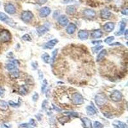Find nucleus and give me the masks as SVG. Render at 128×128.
Wrapping results in <instances>:
<instances>
[{
  "label": "nucleus",
  "instance_id": "obj_13",
  "mask_svg": "<svg viewBox=\"0 0 128 128\" xmlns=\"http://www.w3.org/2000/svg\"><path fill=\"white\" fill-rule=\"evenodd\" d=\"M103 28H104V30H105L106 32H112L113 30H114V28H115L114 23H111V22L106 23L105 25L103 26Z\"/></svg>",
  "mask_w": 128,
  "mask_h": 128
},
{
  "label": "nucleus",
  "instance_id": "obj_33",
  "mask_svg": "<svg viewBox=\"0 0 128 128\" xmlns=\"http://www.w3.org/2000/svg\"><path fill=\"white\" fill-rule=\"evenodd\" d=\"M68 120V119L67 117H63L59 119V122L61 123V124H64L65 122H67Z\"/></svg>",
  "mask_w": 128,
  "mask_h": 128
},
{
  "label": "nucleus",
  "instance_id": "obj_24",
  "mask_svg": "<svg viewBox=\"0 0 128 128\" xmlns=\"http://www.w3.org/2000/svg\"><path fill=\"white\" fill-rule=\"evenodd\" d=\"M9 109V105L7 102L0 100V110L2 111H6Z\"/></svg>",
  "mask_w": 128,
  "mask_h": 128
},
{
  "label": "nucleus",
  "instance_id": "obj_19",
  "mask_svg": "<svg viewBox=\"0 0 128 128\" xmlns=\"http://www.w3.org/2000/svg\"><path fill=\"white\" fill-rule=\"evenodd\" d=\"M76 30V26L74 24H73V23H71V24H70V25L67 26L66 31H67V34H70H70H74V32H75Z\"/></svg>",
  "mask_w": 128,
  "mask_h": 128
},
{
  "label": "nucleus",
  "instance_id": "obj_29",
  "mask_svg": "<svg viewBox=\"0 0 128 128\" xmlns=\"http://www.w3.org/2000/svg\"><path fill=\"white\" fill-rule=\"evenodd\" d=\"M19 76V73L17 71H13L12 73L10 74V77L13 79H16V78H17Z\"/></svg>",
  "mask_w": 128,
  "mask_h": 128
},
{
  "label": "nucleus",
  "instance_id": "obj_39",
  "mask_svg": "<svg viewBox=\"0 0 128 128\" xmlns=\"http://www.w3.org/2000/svg\"><path fill=\"white\" fill-rule=\"evenodd\" d=\"M32 99H33L34 101H37L39 99V94H38V93L34 94V95H33V97H32Z\"/></svg>",
  "mask_w": 128,
  "mask_h": 128
},
{
  "label": "nucleus",
  "instance_id": "obj_34",
  "mask_svg": "<svg viewBox=\"0 0 128 128\" xmlns=\"http://www.w3.org/2000/svg\"><path fill=\"white\" fill-rule=\"evenodd\" d=\"M103 48V46H97V47H95L92 48V51H93L94 53H97L98 52L99 50H101V49Z\"/></svg>",
  "mask_w": 128,
  "mask_h": 128
},
{
  "label": "nucleus",
  "instance_id": "obj_2",
  "mask_svg": "<svg viewBox=\"0 0 128 128\" xmlns=\"http://www.w3.org/2000/svg\"><path fill=\"white\" fill-rule=\"evenodd\" d=\"M11 40V34L9 31L3 30L0 32V41L3 42H9Z\"/></svg>",
  "mask_w": 128,
  "mask_h": 128
},
{
  "label": "nucleus",
  "instance_id": "obj_32",
  "mask_svg": "<svg viewBox=\"0 0 128 128\" xmlns=\"http://www.w3.org/2000/svg\"><path fill=\"white\" fill-rule=\"evenodd\" d=\"M64 114L67 115V116H72V117H78V113L76 112H71V111H67L64 112Z\"/></svg>",
  "mask_w": 128,
  "mask_h": 128
},
{
  "label": "nucleus",
  "instance_id": "obj_31",
  "mask_svg": "<svg viewBox=\"0 0 128 128\" xmlns=\"http://www.w3.org/2000/svg\"><path fill=\"white\" fill-rule=\"evenodd\" d=\"M47 80L44 79L43 81V83H42V93H44L45 90H46V87H47Z\"/></svg>",
  "mask_w": 128,
  "mask_h": 128
},
{
  "label": "nucleus",
  "instance_id": "obj_10",
  "mask_svg": "<svg viewBox=\"0 0 128 128\" xmlns=\"http://www.w3.org/2000/svg\"><path fill=\"white\" fill-rule=\"evenodd\" d=\"M49 30V26L48 25H44L39 26L37 28V33L39 34V35H43L47 32Z\"/></svg>",
  "mask_w": 128,
  "mask_h": 128
},
{
  "label": "nucleus",
  "instance_id": "obj_22",
  "mask_svg": "<svg viewBox=\"0 0 128 128\" xmlns=\"http://www.w3.org/2000/svg\"><path fill=\"white\" fill-rule=\"evenodd\" d=\"M107 54V51L105 49H103L101 51L100 53H99L97 56V61H100L101 60H102V59H104V58L105 57V56Z\"/></svg>",
  "mask_w": 128,
  "mask_h": 128
},
{
  "label": "nucleus",
  "instance_id": "obj_35",
  "mask_svg": "<svg viewBox=\"0 0 128 128\" xmlns=\"http://www.w3.org/2000/svg\"><path fill=\"white\" fill-rule=\"evenodd\" d=\"M113 40H114V37H113V36H110V37H107V38L105 39L104 42H105L106 44H110V43H111V42H112Z\"/></svg>",
  "mask_w": 128,
  "mask_h": 128
},
{
  "label": "nucleus",
  "instance_id": "obj_12",
  "mask_svg": "<svg viewBox=\"0 0 128 128\" xmlns=\"http://www.w3.org/2000/svg\"><path fill=\"white\" fill-rule=\"evenodd\" d=\"M58 23L60 24L62 26H65L68 25V19L67 17L64 15L60 16L58 18Z\"/></svg>",
  "mask_w": 128,
  "mask_h": 128
},
{
  "label": "nucleus",
  "instance_id": "obj_16",
  "mask_svg": "<svg viewBox=\"0 0 128 128\" xmlns=\"http://www.w3.org/2000/svg\"><path fill=\"white\" fill-rule=\"evenodd\" d=\"M88 37V33L86 30H80L78 32V37L81 40H86Z\"/></svg>",
  "mask_w": 128,
  "mask_h": 128
},
{
  "label": "nucleus",
  "instance_id": "obj_8",
  "mask_svg": "<svg viewBox=\"0 0 128 128\" xmlns=\"http://www.w3.org/2000/svg\"><path fill=\"white\" fill-rule=\"evenodd\" d=\"M19 64L17 60H12V61H10V63H8L6 66L7 68L10 71H16V69H17V66Z\"/></svg>",
  "mask_w": 128,
  "mask_h": 128
},
{
  "label": "nucleus",
  "instance_id": "obj_40",
  "mask_svg": "<svg viewBox=\"0 0 128 128\" xmlns=\"http://www.w3.org/2000/svg\"><path fill=\"white\" fill-rule=\"evenodd\" d=\"M104 117L109 118V119H112V118H113V116L111 114H110V113H104Z\"/></svg>",
  "mask_w": 128,
  "mask_h": 128
},
{
  "label": "nucleus",
  "instance_id": "obj_18",
  "mask_svg": "<svg viewBox=\"0 0 128 128\" xmlns=\"http://www.w3.org/2000/svg\"><path fill=\"white\" fill-rule=\"evenodd\" d=\"M111 12L106 9H104L102 10L101 12V17L103 19H109V17L111 16Z\"/></svg>",
  "mask_w": 128,
  "mask_h": 128
},
{
  "label": "nucleus",
  "instance_id": "obj_23",
  "mask_svg": "<svg viewBox=\"0 0 128 128\" xmlns=\"http://www.w3.org/2000/svg\"><path fill=\"white\" fill-rule=\"evenodd\" d=\"M126 23H125L124 21H122L121 23H120V30L119 32H117L115 34L116 35H121L124 34V32L125 28H126Z\"/></svg>",
  "mask_w": 128,
  "mask_h": 128
},
{
  "label": "nucleus",
  "instance_id": "obj_4",
  "mask_svg": "<svg viewBox=\"0 0 128 128\" xmlns=\"http://www.w3.org/2000/svg\"><path fill=\"white\" fill-rule=\"evenodd\" d=\"M34 17V15L30 11H25L21 14V19L25 23H29Z\"/></svg>",
  "mask_w": 128,
  "mask_h": 128
},
{
  "label": "nucleus",
  "instance_id": "obj_48",
  "mask_svg": "<svg viewBox=\"0 0 128 128\" xmlns=\"http://www.w3.org/2000/svg\"><path fill=\"white\" fill-rule=\"evenodd\" d=\"M39 79H41L43 78V74H42V72L41 71V70H39Z\"/></svg>",
  "mask_w": 128,
  "mask_h": 128
},
{
  "label": "nucleus",
  "instance_id": "obj_44",
  "mask_svg": "<svg viewBox=\"0 0 128 128\" xmlns=\"http://www.w3.org/2000/svg\"><path fill=\"white\" fill-rule=\"evenodd\" d=\"M4 93H5V89L3 88L0 87V96H3Z\"/></svg>",
  "mask_w": 128,
  "mask_h": 128
},
{
  "label": "nucleus",
  "instance_id": "obj_42",
  "mask_svg": "<svg viewBox=\"0 0 128 128\" xmlns=\"http://www.w3.org/2000/svg\"><path fill=\"white\" fill-rule=\"evenodd\" d=\"M72 2H76L74 0H64L62 1V3L64 4L66 3H72Z\"/></svg>",
  "mask_w": 128,
  "mask_h": 128
},
{
  "label": "nucleus",
  "instance_id": "obj_20",
  "mask_svg": "<svg viewBox=\"0 0 128 128\" xmlns=\"http://www.w3.org/2000/svg\"><path fill=\"white\" fill-rule=\"evenodd\" d=\"M86 113L90 116L94 115L97 113L95 108L94 106H88L86 108Z\"/></svg>",
  "mask_w": 128,
  "mask_h": 128
},
{
  "label": "nucleus",
  "instance_id": "obj_6",
  "mask_svg": "<svg viewBox=\"0 0 128 128\" xmlns=\"http://www.w3.org/2000/svg\"><path fill=\"white\" fill-rule=\"evenodd\" d=\"M111 99L114 102L120 101L122 99V94L119 90H114L111 94Z\"/></svg>",
  "mask_w": 128,
  "mask_h": 128
},
{
  "label": "nucleus",
  "instance_id": "obj_50",
  "mask_svg": "<svg viewBox=\"0 0 128 128\" xmlns=\"http://www.w3.org/2000/svg\"><path fill=\"white\" fill-rule=\"evenodd\" d=\"M53 108H54V110H55L56 111H61V110L58 108V107H56V106H54V104H53Z\"/></svg>",
  "mask_w": 128,
  "mask_h": 128
},
{
  "label": "nucleus",
  "instance_id": "obj_7",
  "mask_svg": "<svg viewBox=\"0 0 128 128\" xmlns=\"http://www.w3.org/2000/svg\"><path fill=\"white\" fill-rule=\"evenodd\" d=\"M5 10L7 13L9 14H14L16 12V7L12 3H7L5 5Z\"/></svg>",
  "mask_w": 128,
  "mask_h": 128
},
{
  "label": "nucleus",
  "instance_id": "obj_17",
  "mask_svg": "<svg viewBox=\"0 0 128 128\" xmlns=\"http://www.w3.org/2000/svg\"><path fill=\"white\" fill-rule=\"evenodd\" d=\"M81 121H82L84 128H92V122L91 120L86 117H83L81 119Z\"/></svg>",
  "mask_w": 128,
  "mask_h": 128
},
{
  "label": "nucleus",
  "instance_id": "obj_45",
  "mask_svg": "<svg viewBox=\"0 0 128 128\" xmlns=\"http://www.w3.org/2000/svg\"><path fill=\"white\" fill-rule=\"evenodd\" d=\"M47 0H37V2L38 3L40 4V5H42V4H44L45 3H46Z\"/></svg>",
  "mask_w": 128,
  "mask_h": 128
},
{
  "label": "nucleus",
  "instance_id": "obj_5",
  "mask_svg": "<svg viewBox=\"0 0 128 128\" xmlns=\"http://www.w3.org/2000/svg\"><path fill=\"white\" fill-rule=\"evenodd\" d=\"M0 20L1 21H3L7 23V25H10L11 26H14L16 25V23H14L12 20L10 19L3 12H0Z\"/></svg>",
  "mask_w": 128,
  "mask_h": 128
},
{
  "label": "nucleus",
  "instance_id": "obj_30",
  "mask_svg": "<svg viewBox=\"0 0 128 128\" xmlns=\"http://www.w3.org/2000/svg\"><path fill=\"white\" fill-rule=\"evenodd\" d=\"M103 128V125L99 122L95 121L94 123V128Z\"/></svg>",
  "mask_w": 128,
  "mask_h": 128
},
{
  "label": "nucleus",
  "instance_id": "obj_11",
  "mask_svg": "<svg viewBox=\"0 0 128 128\" xmlns=\"http://www.w3.org/2000/svg\"><path fill=\"white\" fill-rule=\"evenodd\" d=\"M58 40L57 39H53L51 41H49V42H47L46 44H45V45L44 46V49H52L54 46H56V44L58 43Z\"/></svg>",
  "mask_w": 128,
  "mask_h": 128
},
{
  "label": "nucleus",
  "instance_id": "obj_47",
  "mask_svg": "<svg viewBox=\"0 0 128 128\" xmlns=\"http://www.w3.org/2000/svg\"><path fill=\"white\" fill-rule=\"evenodd\" d=\"M102 42V41H94L92 42V44H99Z\"/></svg>",
  "mask_w": 128,
  "mask_h": 128
},
{
  "label": "nucleus",
  "instance_id": "obj_1",
  "mask_svg": "<svg viewBox=\"0 0 128 128\" xmlns=\"http://www.w3.org/2000/svg\"><path fill=\"white\" fill-rule=\"evenodd\" d=\"M107 101L108 99L106 98V97L104 94H99L95 97V102L99 107H101V106L104 105L107 102Z\"/></svg>",
  "mask_w": 128,
  "mask_h": 128
},
{
  "label": "nucleus",
  "instance_id": "obj_49",
  "mask_svg": "<svg viewBox=\"0 0 128 128\" xmlns=\"http://www.w3.org/2000/svg\"><path fill=\"white\" fill-rule=\"evenodd\" d=\"M110 46H121V44L120 42H115V43H113V44H110Z\"/></svg>",
  "mask_w": 128,
  "mask_h": 128
},
{
  "label": "nucleus",
  "instance_id": "obj_38",
  "mask_svg": "<svg viewBox=\"0 0 128 128\" xmlns=\"http://www.w3.org/2000/svg\"><path fill=\"white\" fill-rule=\"evenodd\" d=\"M20 127L23 128H34L30 124H22L20 125Z\"/></svg>",
  "mask_w": 128,
  "mask_h": 128
},
{
  "label": "nucleus",
  "instance_id": "obj_14",
  "mask_svg": "<svg viewBox=\"0 0 128 128\" xmlns=\"http://www.w3.org/2000/svg\"><path fill=\"white\" fill-rule=\"evenodd\" d=\"M83 14L86 17H94L95 16V12L94 10H92V9H85L84 11H83Z\"/></svg>",
  "mask_w": 128,
  "mask_h": 128
},
{
  "label": "nucleus",
  "instance_id": "obj_15",
  "mask_svg": "<svg viewBox=\"0 0 128 128\" xmlns=\"http://www.w3.org/2000/svg\"><path fill=\"white\" fill-rule=\"evenodd\" d=\"M112 125L115 128H128L126 124L122 122L115 120L112 123Z\"/></svg>",
  "mask_w": 128,
  "mask_h": 128
},
{
  "label": "nucleus",
  "instance_id": "obj_28",
  "mask_svg": "<svg viewBox=\"0 0 128 128\" xmlns=\"http://www.w3.org/2000/svg\"><path fill=\"white\" fill-rule=\"evenodd\" d=\"M57 53H58V49H55L54 51H53V56H52V58H51V63H52V65L54 63V61H55V59L56 58V54H57Z\"/></svg>",
  "mask_w": 128,
  "mask_h": 128
},
{
  "label": "nucleus",
  "instance_id": "obj_52",
  "mask_svg": "<svg viewBox=\"0 0 128 128\" xmlns=\"http://www.w3.org/2000/svg\"><path fill=\"white\" fill-rule=\"evenodd\" d=\"M128 30H126V32H125V37H126V39H128Z\"/></svg>",
  "mask_w": 128,
  "mask_h": 128
},
{
  "label": "nucleus",
  "instance_id": "obj_27",
  "mask_svg": "<svg viewBox=\"0 0 128 128\" xmlns=\"http://www.w3.org/2000/svg\"><path fill=\"white\" fill-rule=\"evenodd\" d=\"M19 93L21 94L22 95H26L27 94V88L26 87V86L23 85L22 86H21L19 90Z\"/></svg>",
  "mask_w": 128,
  "mask_h": 128
},
{
  "label": "nucleus",
  "instance_id": "obj_3",
  "mask_svg": "<svg viewBox=\"0 0 128 128\" xmlns=\"http://www.w3.org/2000/svg\"><path fill=\"white\" fill-rule=\"evenodd\" d=\"M84 101V99L80 94L74 93L72 95V102L74 104H81Z\"/></svg>",
  "mask_w": 128,
  "mask_h": 128
},
{
  "label": "nucleus",
  "instance_id": "obj_25",
  "mask_svg": "<svg viewBox=\"0 0 128 128\" xmlns=\"http://www.w3.org/2000/svg\"><path fill=\"white\" fill-rule=\"evenodd\" d=\"M76 11V8L74 6L70 5L68 6L66 9V12L68 14H73Z\"/></svg>",
  "mask_w": 128,
  "mask_h": 128
},
{
  "label": "nucleus",
  "instance_id": "obj_54",
  "mask_svg": "<svg viewBox=\"0 0 128 128\" xmlns=\"http://www.w3.org/2000/svg\"><path fill=\"white\" fill-rule=\"evenodd\" d=\"M0 5H1V3H0Z\"/></svg>",
  "mask_w": 128,
  "mask_h": 128
},
{
  "label": "nucleus",
  "instance_id": "obj_53",
  "mask_svg": "<svg viewBox=\"0 0 128 128\" xmlns=\"http://www.w3.org/2000/svg\"><path fill=\"white\" fill-rule=\"evenodd\" d=\"M3 128H10L7 126H6V125H3Z\"/></svg>",
  "mask_w": 128,
  "mask_h": 128
},
{
  "label": "nucleus",
  "instance_id": "obj_9",
  "mask_svg": "<svg viewBox=\"0 0 128 128\" xmlns=\"http://www.w3.org/2000/svg\"><path fill=\"white\" fill-rule=\"evenodd\" d=\"M51 13V10L49 7H43L39 11V16L41 17H46L48 16Z\"/></svg>",
  "mask_w": 128,
  "mask_h": 128
},
{
  "label": "nucleus",
  "instance_id": "obj_46",
  "mask_svg": "<svg viewBox=\"0 0 128 128\" xmlns=\"http://www.w3.org/2000/svg\"><path fill=\"white\" fill-rule=\"evenodd\" d=\"M122 14H123V15H125V16H127L128 15V9H125L124 10H123L122 11Z\"/></svg>",
  "mask_w": 128,
  "mask_h": 128
},
{
  "label": "nucleus",
  "instance_id": "obj_43",
  "mask_svg": "<svg viewBox=\"0 0 128 128\" xmlns=\"http://www.w3.org/2000/svg\"><path fill=\"white\" fill-rule=\"evenodd\" d=\"M47 104H48V101L47 100H45L44 102H43V103H42V108H45L47 106Z\"/></svg>",
  "mask_w": 128,
  "mask_h": 128
},
{
  "label": "nucleus",
  "instance_id": "obj_26",
  "mask_svg": "<svg viewBox=\"0 0 128 128\" xmlns=\"http://www.w3.org/2000/svg\"><path fill=\"white\" fill-rule=\"evenodd\" d=\"M42 58L43 59L44 62L46 63H49L50 61H51V58H50V56L47 53H44V54H42Z\"/></svg>",
  "mask_w": 128,
  "mask_h": 128
},
{
  "label": "nucleus",
  "instance_id": "obj_41",
  "mask_svg": "<svg viewBox=\"0 0 128 128\" xmlns=\"http://www.w3.org/2000/svg\"><path fill=\"white\" fill-rule=\"evenodd\" d=\"M30 124L31 125V126H37V124L35 122V120L34 119H30Z\"/></svg>",
  "mask_w": 128,
  "mask_h": 128
},
{
  "label": "nucleus",
  "instance_id": "obj_36",
  "mask_svg": "<svg viewBox=\"0 0 128 128\" xmlns=\"http://www.w3.org/2000/svg\"><path fill=\"white\" fill-rule=\"evenodd\" d=\"M9 103L11 106H12V107L14 108H17L18 107V106H19L20 105V103H15V102H14V101H10Z\"/></svg>",
  "mask_w": 128,
  "mask_h": 128
},
{
  "label": "nucleus",
  "instance_id": "obj_51",
  "mask_svg": "<svg viewBox=\"0 0 128 128\" xmlns=\"http://www.w3.org/2000/svg\"><path fill=\"white\" fill-rule=\"evenodd\" d=\"M32 65L33 66V67H34V68H35H35H37V67H38V64H37V63H36V65H34V62H33V63H32Z\"/></svg>",
  "mask_w": 128,
  "mask_h": 128
},
{
  "label": "nucleus",
  "instance_id": "obj_37",
  "mask_svg": "<svg viewBox=\"0 0 128 128\" xmlns=\"http://www.w3.org/2000/svg\"><path fill=\"white\" fill-rule=\"evenodd\" d=\"M22 39L24 40V41H31L32 39H31V37H30V35H28V34H26L22 37Z\"/></svg>",
  "mask_w": 128,
  "mask_h": 128
},
{
  "label": "nucleus",
  "instance_id": "obj_21",
  "mask_svg": "<svg viewBox=\"0 0 128 128\" xmlns=\"http://www.w3.org/2000/svg\"><path fill=\"white\" fill-rule=\"evenodd\" d=\"M102 36V32L101 30H96L92 34V37L94 39H99Z\"/></svg>",
  "mask_w": 128,
  "mask_h": 128
}]
</instances>
